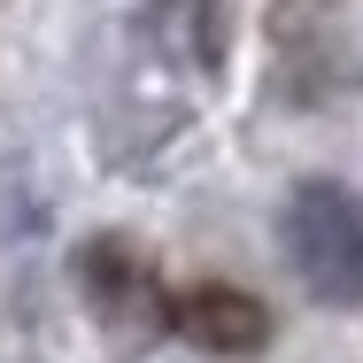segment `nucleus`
<instances>
[{"label": "nucleus", "instance_id": "nucleus-3", "mask_svg": "<svg viewBox=\"0 0 363 363\" xmlns=\"http://www.w3.org/2000/svg\"><path fill=\"white\" fill-rule=\"evenodd\" d=\"M85 286H93V301H101V309H132V301H140V255H132V247H116V240H93V247H85Z\"/></svg>", "mask_w": 363, "mask_h": 363}, {"label": "nucleus", "instance_id": "nucleus-2", "mask_svg": "<svg viewBox=\"0 0 363 363\" xmlns=\"http://www.w3.org/2000/svg\"><path fill=\"white\" fill-rule=\"evenodd\" d=\"M170 325L194 340V348H209V356H263L271 348V309L255 301V294L240 286H194L170 301Z\"/></svg>", "mask_w": 363, "mask_h": 363}, {"label": "nucleus", "instance_id": "nucleus-1", "mask_svg": "<svg viewBox=\"0 0 363 363\" xmlns=\"http://www.w3.org/2000/svg\"><path fill=\"white\" fill-rule=\"evenodd\" d=\"M286 255L317 301H333V309L363 301V209L340 186L317 178L286 201Z\"/></svg>", "mask_w": 363, "mask_h": 363}]
</instances>
